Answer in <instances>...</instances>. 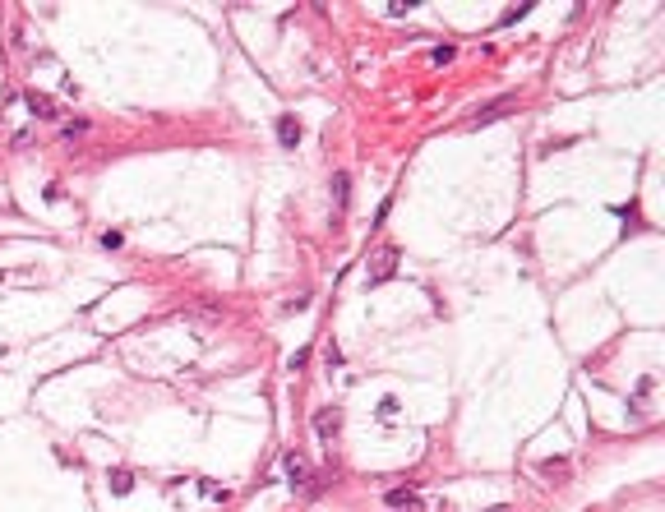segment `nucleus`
<instances>
[{
    "label": "nucleus",
    "instance_id": "f8f14e48",
    "mask_svg": "<svg viewBox=\"0 0 665 512\" xmlns=\"http://www.w3.org/2000/svg\"><path fill=\"white\" fill-rule=\"evenodd\" d=\"M453 56H457V46H435L430 61H435V65H453Z\"/></svg>",
    "mask_w": 665,
    "mask_h": 512
},
{
    "label": "nucleus",
    "instance_id": "f257e3e1",
    "mask_svg": "<svg viewBox=\"0 0 665 512\" xmlns=\"http://www.w3.org/2000/svg\"><path fill=\"white\" fill-rule=\"evenodd\" d=\"M397 263H402V254L393 250V245H384V250H375V259H370V268H365V277H370V287H379V282H388L397 272Z\"/></svg>",
    "mask_w": 665,
    "mask_h": 512
},
{
    "label": "nucleus",
    "instance_id": "2eb2a0df",
    "mask_svg": "<svg viewBox=\"0 0 665 512\" xmlns=\"http://www.w3.org/2000/svg\"><path fill=\"white\" fill-rule=\"evenodd\" d=\"M199 489H203V494H208V498H227V489H222V485H213V480H203Z\"/></svg>",
    "mask_w": 665,
    "mask_h": 512
},
{
    "label": "nucleus",
    "instance_id": "4468645a",
    "mask_svg": "<svg viewBox=\"0 0 665 512\" xmlns=\"http://www.w3.org/2000/svg\"><path fill=\"white\" fill-rule=\"evenodd\" d=\"M379 416H384V420L397 416V397H384V401H379Z\"/></svg>",
    "mask_w": 665,
    "mask_h": 512
},
{
    "label": "nucleus",
    "instance_id": "20e7f679",
    "mask_svg": "<svg viewBox=\"0 0 665 512\" xmlns=\"http://www.w3.org/2000/svg\"><path fill=\"white\" fill-rule=\"evenodd\" d=\"M337 429H342V406H324V411H315V434L332 443L337 439Z\"/></svg>",
    "mask_w": 665,
    "mask_h": 512
},
{
    "label": "nucleus",
    "instance_id": "1a4fd4ad",
    "mask_svg": "<svg viewBox=\"0 0 665 512\" xmlns=\"http://www.w3.org/2000/svg\"><path fill=\"white\" fill-rule=\"evenodd\" d=\"M106 485H111V494H130V489H134V476H130V471H111V476H106Z\"/></svg>",
    "mask_w": 665,
    "mask_h": 512
},
{
    "label": "nucleus",
    "instance_id": "f03ea898",
    "mask_svg": "<svg viewBox=\"0 0 665 512\" xmlns=\"http://www.w3.org/2000/svg\"><path fill=\"white\" fill-rule=\"evenodd\" d=\"M282 471H287V485L291 489H300V494L315 489V471H310V461L300 457V452H287V457H282Z\"/></svg>",
    "mask_w": 665,
    "mask_h": 512
},
{
    "label": "nucleus",
    "instance_id": "39448f33",
    "mask_svg": "<svg viewBox=\"0 0 665 512\" xmlns=\"http://www.w3.org/2000/svg\"><path fill=\"white\" fill-rule=\"evenodd\" d=\"M384 503H388V508H397V512H425V503H420L416 489H388Z\"/></svg>",
    "mask_w": 665,
    "mask_h": 512
},
{
    "label": "nucleus",
    "instance_id": "9d476101",
    "mask_svg": "<svg viewBox=\"0 0 665 512\" xmlns=\"http://www.w3.org/2000/svg\"><path fill=\"white\" fill-rule=\"evenodd\" d=\"M347 194H351V175H332V199H337V208H347Z\"/></svg>",
    "mask_w": 665,
    "mask_h": 512
},
{
    "label": "nucleus",
    "instance_id": "7ed1b4c3",
    "mask_svg": "<svg viewBox=\"0 0 665 512\" xmlns=\"http://www.w3.org/2000/svg\"><path fill=\"white\" fill-rule=\"evenodd\" d=\"M517 106V97L513 93H504V97H494L490 106H481L476 116H467V130H481V125H490V121H499V116H508Z\"/></svg>",
    "mask_w": 665,
    "mask_h": 512
},
{
    "label": "nucleus",
    "instance_id": "ddd939ff",
    "mask_svg": "<svg viewBox=\"0 0 665 512\" xmlns=\"http://www.w3.org/2000/svg\"><path fill=\"white\" fill-rule=\"evenodd\" d=\"M102 245H106V250H121L125 235H121V231H102Z\"/></svg>",
    "mask_w": 665,
    "mask_h": 512
},
{
    "label": "nucleus",
    "instance_id": "0eeeda50",
    "mask_svg": "<svg viewBox=\"0 0 665 512\" xmlns=\"http://www.w3.org/2000/svg\"><path fill=\"white\" fill-rule=\"evenodd\" d=\"M28 111H33V116H42V121H56V116H61V106H56L51 97H37V93H28Z\"/></svg>",
    "mask_w": 665,
    "mask_h": 512
},
{
    "label": "nucleus",
    "instance_id": "6e6552de",
    "mask_svg": "<svg viewBox=\"0 0 665 512\" xmlns=\"http://www.w3.org/2000/svg\"><path fill=\"white\" fill-rule=\"evenodd\" d=\"M541 476H545V480H569V457H550V461H541Z\"/></svg>",
    "mask_w": 665,
    "mask_h": 512
},
{
    "label": "nucleus",
    "instance_id": "423d86ee",
    "mask_svg": "<svg viewBox=\"0 0 665 512\" xmlns=\"http://www.w3.org/2000/svg\"><path fill=\"white\" fill-rule=\"evenodd\" d=\"M278 139H282V148L300 143V121H296V116H278Z\"/></svg>",
    "mask_w": 665,
    "mask_h": 512
},
{
    "label": "nucleus",
    "instance_id": "9b49d317",
    "mask_svg": "<svg viewBox=\"0 0 665 512\" xmlns=\"http://www.w3.org/2000/svg\"><path fill=\"white\" fill-rule=\"evenodd\" d=\"M83 134H88V121H70V125H61V139H65V143L83 139Z\"/></svg>",
    "mask_w": 665,
    "mask_h": 512
}]
</instances>
